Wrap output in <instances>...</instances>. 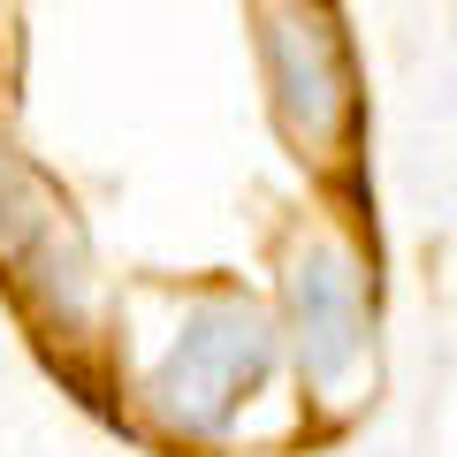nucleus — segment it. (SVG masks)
<instances>
[{"label":"nucleus","instance_id":"f257e3e1","mask_svg":"<svg viewBox=\"0 0 457 457\" xmlns=\"http://www.w3.org/2000/svg\"><path fill=\"white\" fill-rule=\"evenodd\" d=\"M275 366V328L245 297H206L191 320L176 328L168 359L153 366L145 404L168 435H221L245 404V389H260Z\"/></svg>","mask_w":457,"mask_h":457},{"label":"nucleus","instance_id":"f03ea898","mask_svg":"<svg viewBox=\"0 0 457 457\" xmlns=\"http://www.w3.org/2000/svg\"><path fill=\"white\" fill-rule=\"evenodd\" d=\"M290 328L312 389H343L366 366V297H359V260L343 245H312L290 267Z\"/></svg>","mask_w":457,"mask_h":457},{"label":"nucleus","instance_id":"7ed1b4c3","mask_svg":"<svg viewBox=\"0 0 457 457\" xmlns=\"http://www.w3.org/2000/svg\"><path fill=\"white\" fill-rule=\"evenodd\" d=\"M267 69H275L282 122L297 137H336V122L351 114V77H343V46L320 16H275L267 23Z\"/></svg>","mask_w":457,"mask_h":457}]
</instances>
